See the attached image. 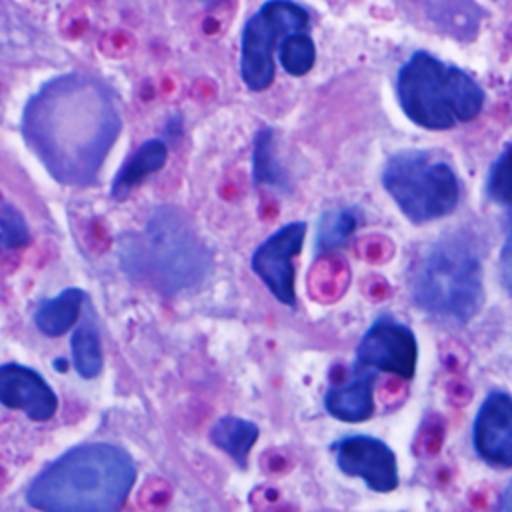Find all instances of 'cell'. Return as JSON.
Here are the masks:
<instances>
[{
    "mask_svg": "<svg viewBox=\"0 0 512 512\" xmlns=\"http://www.w3.org/2000/svg\"><path fill=\"white\" fill-rule=\"evenodd\" d=\"M252 178L256 184L288 188V176L274 152V130L262 128L254 138Z\"/></svg>",
    "mask_w": 512,
    "mask_h": 512,
    "instance_id": "cell-18",
    "label": "cell"
},
{
    "mask_svg": "<svg viewBox=\"0 0 512 512\" xmlns=\"http://www.w3.org/2000/svg\"><path fill=\"white\" fill-rule=\"evenodd\" d=\"M86 302V292L72 286L62 290L58 296L42 300L34 312L36 328L46 336H62L80 318L82 304Z\"/></svg>",
    "mask_w": 512,
    "mask_h": 512,
    "instance_id": "cell-15",
    "label": "cell"
},
{
    "mask_svg": "<svg viewBox=\"0 0 512 512\" xmlns=\"http://www.w3.org/2000/svg\"><path fill=\"white\" fill-rule=\"evenodd\" d=\"M28 224L22 212L0 194V250H16L28 242Z\"/></svg>",
    "mask_w": 512,
    "mask_h": 512,
    "instance_id": "cell-22",
    "label": "cell"
},
{
    "mask_svg": "<svg viewBox=\"0 0 512 512\" xmlns=\"http://www.w3.org/2000/svg\"><path fill=\"white\" fill-rule=\"evenodd\" d=\"M122 130L114 92L84 72L60 74L30 96L22 136L46 172L66 186H90Z\"/></svg>",
    "mask_w": 512,
    "mask_h": 512,
    "instance_id": "cell-1",
    "label": "cell"
},
{
    "mask_svg": "<svg viewBox=\"0 0 512 512\" xmlns=\"http://www.w3.org/2000/svg\"><path fill=\"white\" fill-rule=\"evenodd\" d=\"M70 350H72L74 370L82 378H96L102 372V364H104L102 344H100V334L92 316L86 314L80 326H76V330L72 332Z\"/></svg>",
    "mask_w": 512,
    "mask_h": 512,
    "instance_id": "cell-17",
    "label": "cell"
},
{
    "mask_svg": "<svg viewBox=\"0 0 512 512\" xmlns=\"http://www.w3.org/2000/svg\"><path fill=\"white\" fill-rule=\"evenodd\" d=\"M0 404L46 422L58 410V396L36 370L10 362L0 364Z\"/></svg>",
    "mask_w": 512,
    "mask_h": 512,
    "instance_id": "cell-11",
    "label": "cell"
},
{
    "mask_svg": "<svg viewBox=\"0 0 512 512\" xmlns=\"http://www.w3.org/2000/svg\"><path fill=\"white\" fill-rule=\"evenodd\" d=\"M118 260L126 274L168 296L196 288L212 268L206 244L174 206L154 208L140 234L118 238Z\"/></svg>",
    "mask_w": 512,
    "mask_h": 512,
    "instance_id": "cell-3",
    "label": "cell"
},
{
    "mask_svg": "<svg viewBox=\"0 0 512 512\" xmlns=\"http://www.w3.org/2000/svg\"><path fill=\"white\" fill-rule=\"evenodd\" d=\"M426 10L430 18L436 20L448 34L458 38H472L478 30L480 22V8L470 2H442V4H428Z\"/></svg>",
    "mask_w": 512,
    "mask_h": 512,
    "instance_id": "cell-19",
    "label": "cell"
},
{
    "mask_svg": "<svg viewBox=\"0 0 512 512\" xmlns=\"http://www.w3.org/2000/svg\"><path fill=\"white\" fill-rule=\"evenodd\" d=\"M410 292L416 306L444 318L470 320L482 304V264L462 236L432 244L414 264Z\"/></svg>",
    "mask_w": 512,
    "mask_h": 512,
    "instance_id": "cell-5",
    "label": "cell"
},
{
    "mask_svg": "<svg viewBox=\"0 0 512 512\" xmlns=\"http://www.w3.org/2000/svg\"><path fill=\"white\" fill-rule=\"evenodd\" d=\"M398 102L404 114L428 130H448L478 116L484 92L464 70L428 52H416L398 72Z\"/></svg>",
    "mask_w": 512,
    "mask_h": 512,
    "instance_id": "cell-4",
    "label": "cell"
},
{
    "mask_svg": "<svg viewBox=\"0 0 512 512\" xmlns=\"http://www.w3.org/2000/svg\"><path fill=\"white\" fill-rule=\"evenodd\" d=\"M382 184L402 214L424 224L450 214L460 200L454 170L428 150H402L382 172Z\"/></svg>",
    "mask_w": 512,
    "mask_h": 512,
    "instance_id": "cell-6",
    "label": "cell"
},
{
    "mask_svg": "<svg viewBox=\"0 0 512 512\" xmlns=\"http://www.w3.org/2000/svg\"><path fill=\"white\" fill-rule=\"evenodd\" d=\"M486 192L494 202L512 206V144L494 160L488 172Z\"/></svg>",
    "mask_w": 512,
    "mask_h": 512,
    "instance_id": "cell-23",
    "label": "cell"
},
{
    "mask_svg": "<svg viewBox=\"0 0 512 512\" xmlns=\"http://www.w3.org/2000/svg\"><path fill=\"white\" fill-rule=\"evenodd\" d=\"M136 474V462L122 446L80 444L34 476L26 502L40 512H120Z\"/></svg>",
    "mask_w": 512,
    "mask_h": 512,
    "instance_id": "cell-2",
    "label": "cell"
},
{
    "mask_svg": "<svg viewBox=\"0 0 512 512\" xmlns=\"http://www.w3.org/2000/svg\"><path fill=\"white\" fill-rule=\"evenodd\" d=\"M358 226V216L352 208H334L324 212L318 222L316 250L328 252L342 246Z\"/></svg>",
    "mask_w": 512,
    "mask_h": 512,
    "instance_id": "cell-20",
    "label": "cell"
},
{
    "mask_svg": "<svg viewBox=\"0 0 512 512\" xmlns=\"http://www.w3.org/2000/svg\"><path fill=\"white\" fill-rule=\"evenodd\" d=\"M338 468L362 478L376 492H390L398 486V464L388 444L378 438L354 434L338 440L334 446Z\"/></svg>",
    "mask_w": 512,
    "mask_h": 512,
    "instance_id": "cell-10",
    "label": "cell"
},
{
    "mask_svg": "<svg viewBox=\"0 0 512 512\" xmlns=\"http://www.w3.org/2000/svg\"><path fill=\"white\" fill-rule=\"evenodd\" d=\"M500 278L506 292L512 296V218L508 224V234L500 252Z\"/></svg>",
    "mask_w": 512,
    "mask_h": 512,
    "instance_id": "cell-24",
    "label": "cell"
},
{
    "mask_svg": "<svg viewBox=\"0 0 512 512\" xmlns=\"http://www.w3.org/2000/svg\"><path fill=\"white\" fill-rule=\"evenodd\" d=\"M418 344L410 328L392 318L376 320L362 336L356 350V364L368 370H382L402 378L416 372Z\"/></svg>",
    "mask_w": 512,
    "mask_h": 512,
    "instance_id": "cell-9",
    "label": "cell"
},
{
    "mask_svg": "<svg viewBox=\"0 0 512 512\" xmlns=\"http://www.w3.org/2000/svg\"><path fill=\"white\" fill-rule=\"evenodd\" d=\"M306 236L304 222H290L270 234L252 254L250 266L266 284L272 296L286 304H296L294 290V256L300 252Z\"/></svg>",
    "mask_w": 512,
    "mask_h": 512,
    "instance_id": "cell-8",
    "label": "cell"
},
{
    "mask_svg": "<svg viewBox=\"0 0 512 512\" xmlns=\"http://www.w3.org/2000/svg\"><path fill=\"white\" fill-rule=\"evenodd\" d=\"M310 24L308 12L286 0H272L244 24L240 38V76L254 90H266L274 80V48L284 38L304 32Z\"/></svg>",
    "mask_w": 512,
    "mask_h": 512,
    "instance_id": "cell-7",
    "label": "cell"
},
{
    "mask_svg": "<svg viewBox=\"0 0 512 512\" xmlns=\"http://www.w3.org/2000/svg\"><path fill=\"white\" fill-rule=\"evenodd\" d=\"M168 158V144L164 140L152 138L140 144V148L124 162L112 180V196L116 200L126 198L132 188L144 182L150 174L164 168Z\"/></svg>",
    "mask_w": 512,
    "mask_h": 512,
    "instance_id": "cell-14",
    "label": "cell"
},
{
    "mask_svg": "<svg viewBox=\"0 0 512 512\" xmlns=\"http://www.w3.org/2000/svg\"><path fill=\"white\" fill-rule=\"evenodd\" d=\"M376 372L354 364L352 378L344 384L330 386L324 396V406L328 414L344 422H362L370 418L374 410L372 386Z\"/></svg>",
    "mask_w": 512,
    "mask_h": 512,
    "instance_id": "cell-13",
    "label": "cell"
},
{
    "mask_svg": "<svg viewBox=\"0 0 512 512\" xmlns=\"http://www.w3.org/2000/svg\"><path fill=\"white\" fill-rule=\"evenodd\" d=\"M280 66L292 76H304L310 72L316 60V46L306 32L292 34L280 42L278 48Z\"/></svg>",
    "mask_w": 512,
    "mask_h": 512,
    "instance_id": "cell-21",
    "label": "cell"
},
{
    "mask_svg": "<svg viewBox=\"0 0 512 512\" xmlns=\"http://www.w3.org/2000/svg\"><path fill=\"white\" fill-rule=\"evenodd\" d=\"M474 448L492 466H512V398L492 392L474 420Z\"/></svg>",
    "mask_w": 512,
    "mask_h": 512,
    "instance_id": "cell-12",
    "label": "cell"
},
{
    "mask_svg": "<svg viewBox=\"0 0 512 512\" xmlns=\"http://www.w3.org/2000/svg\"><path fill=\"white\" fill-rule=\"evenodd\" d=\"M492 512H512V480L508 482V486L504 488L498 504L494 506Z\"/></svg>",
    "mask_w": 512,
    "mask_h": 512,
    "instance_id": "cell-25",
    "label": "cell"
},
{
    "mask_svg": "<svg viewBox=\"0 0 512 512\" xmlns=\"http://www.w3.org/2000/svg\"><path fill=\"white\" fill-rule=\"evenodd\" d=\"M258 432V426L246 418L222 416L214 422L210 430V440L238 466H246L248 454L258 440Z\"/></svg>",
    "mask_w": 512,
    "mask_h": 512,
    "instance_id": "cell-16",
    "label": "cell"
}]
</instances>
